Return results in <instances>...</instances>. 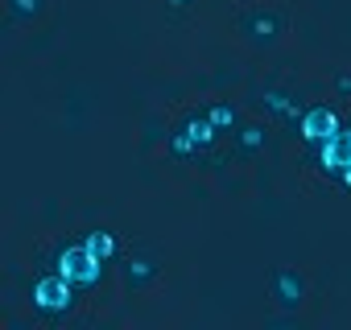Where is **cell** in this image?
Returning <instances> with one entry per match:
<instances>
[{"label": "cell", "instance_id": "obj_1", "mask_svg": "<svg viewBox=\"0 0 351 330\" xmlns=\"http://www.w3.org/2000/svg\"><path fill=\"white\" fill-rule=\"evenodd\" d=\"M29 305H34L42 318L58 322V318H66V314L79 305V285H71L58 268H50V272H42V277L34 281V289H29Z\"/></svg>", "mask_w": 351, "mask_h": 330}, {"label": "cell", "instance_id": "obj_2", "mask_svg": "<svg viewBox=\"0 0 351 330\" xmlns=\"http://www.w3.org/2000/svg\"><path fill=\"white\" fill-rule=\"evenodd\" d=\"M104 264H108V260H99L95 252H87L83 240H79V244H62L58 256H54V268H58L71 285H79V289H95V285L104 281Z\"/></svg>", "mask_w": 351, "mask_h": 330}, {"label": "cell", "instance_id": "obj_3", "mask_svg": "<svg viewBox=\"0 0 351 330\" xmlns=\"http://www.w3.org/2000/svg\"><path fill=\"white\" fill-rule=\"evenodd\" d=\"M215 140H219V128H215L203 112H191V116L178 120V128L169 132V153H173V157H199V153H207Z\"/></svg>", "mask_w": 351, "mask_h": 330}, {"label": "cell", "instance_id": "obj_4", "mask_svg": "<svg viewBox=\"0 0 351 330\" xmlns=\"http://www.w3.org/2000/svg\"><path fill=\"white\" fill-rule=\"evenodd\" d=\"M339 128H343V120H339V112L326 107V103H306L302 116H298V136H302L310 149H318L322 140H330Z\"/></svg>", "mask_w": 351, "mask_h": 330}, {"label": "cell", "instance_id": "obj_5", "mask_svg": "<svg viewBox=\"0 0 351 330\" xmlns=\"http://www.w3.org/2000/svg\"><path fill=\"white\" fill-rule=\"evenodd\" d=\"M314 153H318V170L339 182V178L351 170V124H343V128H339L330 140H322Z\"/></svg>", "mask_w": 351, "mask_h": 330}, {"label": "cell", "instance_id": "obj_6", "mask_svg": "<svg viewBox=\"0 0 351 330\" xmlns=\"http://www.w3.org/2000/svg\"><path fill=\"white\" fill-rule=\"evenodd\" d=\"M269 297L285 314H298L302 301H306V272H298V268H273L269 272Z\"/></svg>", "mask_w": 351, "mask_h": 330}, {"label": "cell", "instance_id": "obj_7", "mask_svg": "<svg viewBox=\"0 0 351 330\" xmlns=\"http://www.w3.org/2000/svg\"><path fill=\"white\" fill-rule=\"evenodd\" d=\"M157 277H161V260H157V256L132 252V256L124 260V289H128V293H145Z\"/></svg>", "mask_w": 351, "mask_h": 330}, {"label": "cell", "instance_id": "obj_8", "mask_svg": "<svg viewBox=\"0 0 351 330\" xmlns=\"http://www.w3.org/2000/svg\"><path fill=\"white\" fill-rule=\"evenodd\" d=\"M244 34H248L252 42L269 46V42H277V38L285 34V17H281V13H273V9H256V13H248V17H244Z\"/></svg>", "mask_w": 351, "mask_h": 330}, {"label": "cell", "instance_id": "obj_9", "mask_svg": "<svg viewBox=\"0 0 351 330\" xmlns=\"http://www.w3.org/2000/svg\"><path fill=\"white\" fill-rule=\"evenodd\" d=\"M261 103H265V112H273V116H277V120H285V124H289V120L298 124V116H302V103H298L293 95L277 91V87H269V91L261 95Z\"/></svg>", "mask_w": 351, "mask_h": 330}, {"label": "cell", "instance_id": "obj_10", "mask_svg": "<svg viewBox=\"0 0 351 330\" xmlns=\"http://www.w3.org/2000/svg\"><path fill=\"white\" fill-rule=\"evenodd\" d=\"M199 112H203L219 132H236V128H240V112H236V103H228V99H207Z\"/></svg>", "mask_w": 351, "mask_h": 330}, {"label": "cell", "instance_id": "obj_11", "mask_svg": "<svg viewBox=\"0 0 351 330\" xmlns=\"http://www.w3.org/2000/svg\"><path fill=\"white\" fill-rule=\"evenodd\" d=\"M83 244H87V252H95L99 260H112V256H116V248H120V244H116V236H112L108 227H91V231L83 236Z\"/></svg>", "mask_w": 351, "mask_h": 330}, {"label": "cell", "instance_id": "obj_12", "mask_svg": "<svg viewBox=\"0 0 351 330\" xmlns=\"http://www.w3.org/2000/svg\"><path fill=\"white\" fill-rule=\"evenodd\" d=\"M265 140H269L265 124H244L240 120V128H236V149L240 153H256V149H265Z\"/></svg>", "mask_w": 351, "mask_h": 330}, {"label": "cell", "instance_id": "obj_13", "mask_svg": "<svg viewBox=\"0 0 351 330\" xmlns=\"http://www.w3.org/2000/svg\"><path fill=\"white\" fill-rule=\"evenodd\" d=\"M42 13V0H9V17L13 21H34Z\"/></svg>", "mask_w": 351, "mask_h": 330}, {"label": "cell", "instance_id": "obj_14", "mask_svg": "<svg viewBox=\"0 0 351 330\" xmlns=\"http://www.w3.org/2000/svg\"><path fill=\"white\" fill-rule=\"evenodd\" d=\"M330 87H335V91H339L343 99H351V71H343V75H335V79H330Z\"/></svg>", "mask_w": 351, "mask_h": 330}, {"label": "cell", "instance_id": "obj_15", "mask_svg": "<svg viewBox=\"0 0 351 330\" xmlns=\"http://www.w3.org/2000/svg\"><path fill=\"white\" fill-rule=\"evenodd\" d=\"M191 5H195V0H165L169 13H182V9H191Z\"/></svg>", "mask_w": 351, "mask_h": 330}]
</instances>
